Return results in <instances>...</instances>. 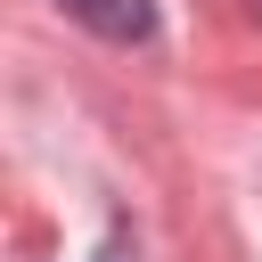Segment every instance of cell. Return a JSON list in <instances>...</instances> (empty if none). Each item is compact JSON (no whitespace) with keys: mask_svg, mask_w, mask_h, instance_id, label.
<instances>
[{"mask_svg":"<svg viewBox=\"0 0 262 262\" xmlns=\"http://www.w3.org/2000/svg\"><path fill=\"white\" fill-rule=\"evenodd\" d=\"M74 25H90L98 41H156V0H57Z\"/></svg>","mask_w":262,"mask_h":262,"instance_id":"6da1fadb","label":"cell"}]
</instances>
